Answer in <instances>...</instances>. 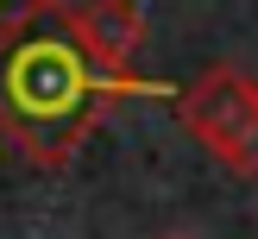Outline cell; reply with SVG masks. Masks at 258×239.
<instances>
[{
    "label": "cell",
    "instance_id": "1",
    "mask_svg": "<svg viewBox=\"0 0 258 239\" xmlns=\"http://www.w3.org/2000/svg\"><path fill=\"white\" fill-rule=\"evenodd\" d=\"M158 82H113L88 63L63 0H25L0 19V132L32 164L57 170L82 151L120 95H151Z\"/></svg>",
    "mask_w": 258,
    "mask_h": 239
},
{
    "label": "cell",
    "instance_id": "4",
    "mask_svg": "<svg viewBox=\"0 0 258 239\" xmlns=\"http://www.w3.org/2000/svg\"><path fill=\"white\" fill-rule=\"evenodd\" d=\"M158 239H196V233H158Z\"/></svg>",
    "mask_w": 258,
    "mask_h": 239
},
{
    "label": "cell",
    "instance_id": "2",
    "mask_svg": "<svg viewBox=\"0 0 258 239\" xmlns=\"http://www.w3.org/2000/svg\"><path fill=\"white\" fill-rule=\"evenodd\" d=\"M176 120L227 176H258V82L233 63H208L176 95Z\"/></svg>",
    "mask_w": 258,
    "mask_h": 239
},
{
    "label": "cell",
    "instance_id": "3",
    "mask_svg": "<svg viewBox=\"0 0 258 239\" xmlns=\"http://www.w3.org/2000/svg\"><path fill=\"white\" fill-rule=\"evenodd\" d=\"M70 32H76V44L88 50V63H95L101 75L139 82L133 57H139V44H145V13H139V0H82V7H70Z\"/></svg>",
    "mask_w": 258,
    "mask_h": 239
}]
</instances>
